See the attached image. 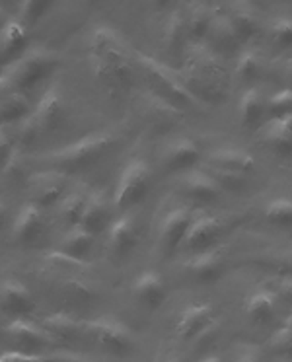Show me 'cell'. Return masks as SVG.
<instances>
[{"mask_svg":"<svg viewBox=\"0 0 292 362\" xmlns=\"http://www.w3.org/2000/svg\"><path fill=\"white\" fill-rule=\"evenodd\" d=\"M90 57L95 76L110 90H125L133 82V63L123 41L110 28H98L92 35Z\"/></svg>","mask_w":292,"mask_h":362,"instance_id":"cell-1","label":"cell"},{"mask_svg":"<svg viewBox=\"0 0 292 362\" xmlns=\"http://www.w3.org/2000/svg\"><path fill=\"white\" fill-rule=\"evenodd\" d=\"M134 59H136L139 71L144 74L146 82L151 84L154 94L158 98L172 103L180 111L197 110L201 105L197 98L191 94L189 88L185 86L182 71H175L170 64L162 63L158 59H152L144 53H136Z\"/></svg>","mask_w":292,"mask_h":362,"instance_id":"cell-2","label":"cell"},{"mask_svg":"<svg viewBox=\"0 0 292 362\" xmlns=\"http://www.w3.org/2000/svg\"><path fill=\"white\" fill-rule=\"evenodd\" d=\"M55 69V57L47 51H25L14 63L6 64L0 72V88L28 92L49 76Z\"/></svg>","mask_w":292,"mask_h":362,"instance_id":"cell-3","label":"cell"},{"mask_svg":"<svg viewBox=\"0 0 292 362\" xmlns=\"http://www.w3.org/2000/svg\"><path fill=\"white\" fill-rule=\"evenodd\" d=\"M151 181V164L142 158H131L119 172L115 191H113V206L121 213L131 211L146 197Z\"/></svg>","mask_w":292,"mask_h":362,"instance_id":"cell-4","label":"cell"},{"mask_svg":"<svg viewBox=\"0 0 292 362\" xmlns=\"http://www.w3.org/2000/svg\"><path fill=\"white\" fill-rule=\"evenodd\" d=\"M115 136L107 131H98V133L86 134L78 141L71 142L69 146L57 150L51 154V160L61 168H86V165L98 162L107 150L113 146Z\"/></svg>","mask_w":292,"mask_h":362,"instance_id":"cell-5","label":"cell"},{"mask_svg":"<svg viewBox=\"0 0 292 362\" xmlns=\"http://www.w3.org/2000/svg\"><path fill=\"white\" fill-rule=\"evenodd\" d=\"M84 335L105 353L113 356H127L134 351V337L125 323L115 317H95L84 322Z\"/></svg>","mask_w":292,"mask_h":362,"instance_id":"cell-6","label":"cell"},{"mask_svg":"<svg viewBox=\"0 0 292 362\" xmlns=\"http://www.w3.org/2000/svg\"><path fill=\"white\" fill-rule=\"evenodd\" d=\"M226 263H228V257H226L224 250L214 245V247L205 250V252L191 253L189 259L185 261V265H183V271L193 283L209 284L216 283L224 275Z\"/></svg>","mask_w":292,"mask_h":362,"instance_id":"cell-7","label":"cell"},{"mask_svg":"<svg viewBox=\"0 0 292 362\" xmlns=\"http://www.w3.org/2000/svg\"><path fill=\"white\" fill-rule=\"evenodd\" d=\"M191 222H193V214L187 206H172L164 213L158 226V244L162 252L174 253L182 247Z\"/></svg>","mask_w":292,"mask_h":362,"instance_id":"cell-8","label":"cell"},{"mask_svg":"<svg viewBox=\"0 0 292 362\" xmlns=\"http://www.w3.org/2000/svg\"><path fill=\"white\" fill-rule=\"evenodd\" d=\"M8 339L14 343V345L24 351V353H40L43 349H49V346L57 345V341L51 335L43 325L35 322H30L25 317H16L4 327Z\"/></svg>","mask_w":292,"mask_h":362,"instance_id":"cell-9","label":"cell"},{"mask_svg":"<svg viewBox=\"0 0 292 362\" xmlns=\"http://www.w3.org/2000/svg\"><path fill=\"white\" fill-rule=\"evenodd\" d=\"M203 156L197 141L189 136H177L170 141L160 154L162 170L166 173H185Z\"/></svg>","mask_w":292,"mask_h":362,"instance_id":"cell-10","label":"cell"},{"mask_svg":"<svg viewBox=\"0 0 292 362\" xmlns=\"http://www.w3.org/2000/svg\"><path fill=\"white\" fill-rule=\"evenodd\" d=\"M222 232H224V222L216 214L203 213L199 216H193V222L187 230V236L183 240L182 247L191 253L211 250L221 240Z\"/></svg>","mask_w":292,"mask_h":362,"instance_id":"cell-11","label":"cell"},{"mask_svg":"<svg viewBox=\"0 0 292 362\" xmlns=\"http://www.w3.org/2000/svg\"><path fill=\"white\" fill-rule=\"evenodd\" d=\"M141 232L133 214H121L107 228V252L113 259H125L139 247Z\"/></svg>","mask_w":292,"mask_h":362,"instance_id":"cell-12","label":"cell"},{"mask_svg":"<svg viewBox=\"0 0 292 362\" xmlns=\"http://www.w3.org/2000/svg\"><path fill=\"white\" fill-rule=\"evenodd\" d=\"M64 117V100L61 94V88L51 86L43 94V98L37 103V107L30 117V134L35 133H47L61 125Z\"/></svg>","mask_w":292,"mask_h":362,"instance_id":"cell-13","label":"cell"},{"mask_svg":"<svg viewBox=\"0 0 292 362\" xmlns=\"http://www.w3.org/2000/svg\"><path fill=\"white\" fill-rule=\"evenodd\" d=\"M177 185L185 197L199 205L214 203L222 195V187L216 183L209 170H189V172L182 173Z\"/></svg>","mask_w":292,"mask_h":362,"instance_id":"cell-14","label":"cell"},{"mask_svg":"<svg viewBox=\"0 0 292 362\" xmlns=\"http://www.w3.org/2000/svg\"><path fill=\"white\" fill-rule=\"evenodd\" d=\"M213 323H216V310L213 304L206 302H193L183 308L177 315L175 329L183 341H193L205 329H209Z\"/></svg>","mask_w":292,"mask_h":362,"instance_id":"cell-15","label":"cell"},{"mask_svg":"<svg viewBox=\"0 0 292 362\" xmlns=\"http://www.w3.org/2000/svg\"><path fill=\"white\" fill-rule=\"evenodd\" d=\"M209 170L247 175L255 170V158L252 152L238 146H216L205 156Z\"/></svg>","mask_w":292,"mask_h":362,"instance_id":"cell-16","label":"cell"},{"mask_svg":"<svg viewBox=\"0 0 292 362\" xmlns=\"http://www.w3.org/2000/svg\"><path fill=\"white\" fill-rule=\"evenodd\" d=\"M134 300L146 310H158L168 300V284L154 269H144L133 281Z\"/></svg>","mask_w":292,"mask_h":362,"instance_id":"cell-17","label":"cell"},{"mask_svg":"<svg viewBox=\"0 0 292 362\" xmlns=\"http://www.w3.org/2000/svg\"><path fill=\"white\" fill-rule=\"evenodd\" d=\"M35 310V300L30 288L20 281H4L0 284V312L6 315L24 317Z\"/></svg>","mask_w":292,"mask_h":362,"instance_id":"cell-18","label":"cell"},{"mask_svg":"<svg viewBox=\"0 0 292 362\" xmlns=\"http://www.w3.org/2000/svg\"><path fill=\"white\" fill-rule=\"evenodd\" d=\"M32 187V203L41 209H47L59 203L66 189V177L59 172L35 173L30 181Z\"/></svg>","mask_w":292,"mask_h":362,"instance_id":"cell-19","label":"cell"},{"mask_svg":"<svg viewBox=\"0 0 292 362\" xmlns=\"http://www.w3.org/2000/svg\"><path fill=\"white\" fill-rule=\"evenodd\" d=\"M265 98L257 86L245 88L238 100V121L247 131H257L263 127V117L267 113Z\"/></svg>","mask_w":292,"mask_h":362,"instance_id":"cell-20","label":"cell"},{"mask_svg":"<svg viewBox=\"0 0 292 362\" xmlns=\"http://www.w3.org/2000/svg\"><path fill=\"white\" fill-rule=\"evenodd\" d=\"M45 230V218H43V211L41 206L35 203H25L20 213H18L16 221H14V238L20 244H33L37 242Z\"/></svg>","mask_w":292,"mask_h":362,"instance_id":"cell-21","label":"cell"},{"mask_svg":"<svg viewBox=\"0 0 292 362\" xmlns=\"http://www.w3.org/2000/svg\"><path fill=\"white\" fill-rule=\"evenodd\" d=\"M189 41L187 32V14L182 8L170 12V16L162 28V45L172 57H180L185 49V43Z\"/></svg>","mask_w":292,"mask_h":362,"instance_id":"cell-22","label":"cell"},{"mask_svg":"<svg viewBox=\"0 0 292 362\" xmlns=\"http://www.w3.org/2000/svg\"><path fill=\"white\" fill-rule=\"evenodd\" d=\"M82 228L90 230L92 234H100L105 228H110L111 224V211L110 201L105 197L103 191H94L86 199L84 213L78 222Z\"/></svg>","mask_w":292,"mask_h":362,"instance_id":"cell-23","label":"cell"},{"mask_svg":"<svg viewBox=\"0 0 292 362\" xmlns=\"http://www.w3.org/2000/svg\"><path fill=\"white\" fill-rule=\"evenodd\" d=\"M28 47V30L22 22L10 20L0 30V59L6 63H14L25 53Z\"/></svg>","mask_w":292,"mask_h":362,"instance_id":"cell-24","label":"cell"},{"mask_svg":"<svg viewBox=\"0 0 292 362\" xmlns=\"http://www.w3.org/2000/svg\"><path fill=\"white\" fill-rule=\"evenodd\" d=\"M41 325L45 327V331L55 339L57 343H72V341H78L84 335V322H80L66 312L49 314Z\"/></svg>","mask_w":292,"mask_h":362,"instance_id":"cell-25","label":"cell"},{"mask_svg":"<svg viewBox=\"0 0 292 362\" xmlns=\"http://www.w3.org/2000/svg\"><path fill=\"white\" fill-rule=\"evenodd\" d=\"M209 45L206 47L214 51L218 57L228 55V53H234L238 49L242 47V41L238 40L236 32H234V28L230 24L228 16H226V12L224 14H216V20H214L213 30L209 33Z\"/></svg>","mask_w":292,"mask_h":362,"instance_id":"cell-26","label":"cell"},{"mask_svg":"<svg viewBox=\"0 0 292 362\" xmlns=\"http://www.w3.org/2000/svg\"><path fill=\"white\" fill-rule=\"evenodd\" d=\"M95 242V234H92L90 230L82 228L80 224L69 228V232L64 234L63 242L59 245L57 252H61L66 257H71L74 261H80V263H86V257L92 252Z\"/></svg>","mask_w":292,"mask_h":362,"instance_id":"cell-27","label":"cell"},{"mask_svg":"<svg viewBox=\"0 0 292 362\" xmlns=\"http://www.w3.org/2000/svg\"><path fill=\"white\" fill-rule=\"evenodd\" d=\"M259 141L276 156H292V133L284 127L283 119H271L261 127Z\"/></svg>","mask_w":292,"mask_h":362,"instance_id":"cell-28","label":"cell"},{"mask_svg":"<svg viewBox=\"0 0 292 362\" xmlns=\"http://www.w3.org/2000/svg\"><path fill=\"white\" fill-rule=\"evenodd\" d=\"M276 310L275 296L267 288H257L245 298L244 312L245 317L255 325H265L273 320Z\"/></svg>","mask_w":292,"mask_h":362,"instance_id":"cell-29","label":"cell"},{"mask_svg":"<svg viewBox=\"0 0 292 362\" xmlns=\"http://www.w3.org/2000/svg\"><path fill=\"white\" fill-rule=\"evenodd\" d=\"M226 16H228L230 24L236 32L238 40L242 41V45H245L247 41L255 40L261 33L259 16L250 6H232L226 12Z\"/></svg>","mask_w":292,"mask_h":362,"instance_id":"cell-30","label":"cell"},{"mask_svg":"<svg viewBox=\"0 0 292 362\" xmlns=\"http://www.w3.org/2000/svg\"><path fill=\"white\" fill-rule=\"evenodd\" d=\"M216 14L211 6L206 4H199L187 14V32H189V41L195 45H201L203 41L209 37V33L213 30Z\"/></svg>","mask_w":292,"mask_h":362,"instance_id":"cell-31","label":"cell"},{"mask_svg":"<svg viewBox=\"0 0 292 362\" xmlns=\"http://www.w3.org/2000/svg\"><path fill=\"white\" fill-rule=\"evenodd\" d=\"M28 111H30L28 95L16 90H6V94L0 98V127L24 119Z\"/></svg>","mask_w":292,"mask_h":362,"instance_id":"cell-32","label":"cell"},{"mask_svg":"<svg viewBox=\"0 0 292 362\" xmlns=\"http://www.w3.org/2000/svg\"><path fill=\"white\" fill-rule=\"evenodd\" d=\"M263 72V57L255 49H244L238 55L234 74L240 82H255Z\"/></svg>","mask_w":292,"mask_h":362,"instance_id":"cell-33","label":"cell"},{"mask_svg":"<svg viewBox=\"0 0 292 362\" xmlns=\"http://www.w3.org/2000/svg\"><path fill=\"white\" fill-rule=\"evenodd\" d=\"M263 218L271 226L279 228H292V199L291 197H275L269 201L263 209Z\"/></svg>","mask_w":292,"mask_h":362,"instance_id":"cell-34","label":"cell"},{"mask_svg":"<svg viewBox=\"0 0 292 362\" xmlns=\"http://www.w3.org/2000/svg\"><path fill=\"white\" fill-rule=\"evenodd\" d=\"M267 346L279 358H292V317L276 325V329L269 335Z\"/></svg>","mask_w":292,"mask_h":362,"instance_id":"cell-35","label":"cell"},{"mask_svg":"<svg viewBox=\"0 0 292 362\" xmlns=\"http://www.w3.org/2000/svg\"><path fill=\"white\" fill-rule=\"evenodd\" d=\"M86 199L82 193H72L69 197L63 199V203L59 205V214L69 226H76L82 218V213H84V206H86Z\"/></svg>","mask_w":292,"mask_h":362,"instance_id":"cell-36","label":"cell"},{"mask_svg":"<svg viewBox=\"0 0 292 362\" xmlns=\"http://www.w3.org/2000/svg\"><path fill=\"white\" fill-rule=\"evenodd\" d=\"M267 113L271 119H283L292 113V88H283L273 95H269L265 102Z\"/></svg>","mask_w":292,"mask_h":362,"instance_id":"cell-37","label":"cell"},{"mask_svg":"<svg viewBox=\"0 0 292 362\" xmlns=\"http://www.w3.org/2000/svg\"><path fill=\"white\" fill-rule=\"evenodd\" d=\"M271 45L279 49L292 47V16L276 18L269 30Z\"/></svg>","mask_w":292,"mask_h":362,"instance_id":"cell-38","label":"cell"},{"mask_svg":"<svg viewBox=\"0 0 292 362\" xmlns=\"http://www.w3.org/2000/svg\"><path fill=\"white\" fill-rule=\"evenodd\" d=\"M276 302H283V304H291L292 306V276L286 275H276L271 276L265 281V286Z\"/></svg>","mask_w":292,"mask_h":362,"instance_id":"cell-39","label":"cell"},{"mask_svg":"<svg viewBox=\"0 0 292 362\" xmlns=\"http://www.w3.org/2000/svg\"><path fill=\"white\" fill-rule=\"evenodd\" d=\"M0 362H64L59 356L41 353H24V351H8L0 354Z\"/></svg>","mask_w":292,"mask_h":362,"instance_id":"cell-40","label":"cell"},{"mask_svg":"<svg viewBox=\"0 0 292 362\" xmlns=\"http://www.w3.org/2000/svg\"><path fill=\"white\" fill-rule=\"evenodd\" d=\"M209 172L221 185L222 191H240L245 185V175H242V173L216 172V170H209Z\"/></svg>","mask_w":292,"mask_h":362,"instance_id":"cell-41","label":"cell"},{"mask_svg":"<svg viewBox=\"0 0 292 362\" xmlns=\"http://www.w3.org/2000/svg\"><path fill=\"white\" fill-rule=\"evenodd\" d=\"M232 362H263V349L253 343H244L238 346Z\"/></svg>","mask_w":292,"mask_h":362,"instance_id":"cell-42","label":"cell"},{"mask_svg":"<svg viewBox=\"0 0 292 362\" xmlns=\"http://www.w3.org/2000/svg\"><path fill=\"white\" fill-rule=\"evenodd\" d=\"M12 152H14V136L6 127H0V165L8 162Z\"/></svg>","mask_w":292,"mask_h":362,"instance_id":"cell-43","label":"cell"},{"mask_svg":"<svg viewBox=\"0 0 292 362\" xmlns=\"http://www.w3.org/2000/svg\"><path fill=\"white\" fill-rule=\"evenodd\" d=\"M24 8L25 12H28V18H30L32 22H35V18L45 12L47 4H45V2H25Z\"/></svg>","mask_w":292,"mask_h":362,"instance_id":"cell-44","label":"cell"},{"mask_svg":"<svg viewBox=\"0 0 292 362\" xmlns=\"http://www.w3.org/2000/svg\"><path fill=\"white\" fill-rule=\"evenodd\" d=\"M158 362H183V358H182V354L177 353L175 349H168V351L162 353Z\"/></svg>","mask_w":292,"mask_h":362,"instance_id":"cell-45","label":"cell"},{"mask_svg":"<svg viewBox=\"0 0 292 362\" xmlns=\"http://www.w3.org/2000/svg\"><path fill=\"white\" fill-rule=\"evenodd\" d=\"M197 362H224V358H222L221 354L209 353V354H203V356H201Z\"/></svg>","mask_w":292,"mask_h":362,"instance_id":"cell-46","label":"cell"},{"mask_svg":"<svg viewBox=\"0 0 292 362\" xmlns=\"http://www.w3.org/2000/svg\"><path fill=\"white\" fill-rule=\"evenodd\" d=\"M283 123H284V127H286V129H288V131L292 133V113L291 115H286V117H283Z\"/></svg>","mask_w":292,"mask_h":362,"instance_id":"cell-47","label":"cell"},{"mask_svg":"<svg viewBox=\"0 0 292 362\" xmlns=\"http://www.w3.org/2000/svg\"><path fill=\"white\" fill-rule=\"evenodd\" d=\"M286 78H288V82H291V86L288 88H292V61L288 63V69H286Z\"/></svg>","mask_w":292,"mask_h":362,"instance_id":"cell-48","label":"cell"},{"mask_svg":"<svg viewBox=\"0 0 292 362\" xmlns=\"http://www.w3.org/2000/svg\"><path fill=\"white\" fill-rule=\"evenodd\" d=\"M2 224H4V209L0 205V228H2Z\"/></svg>","mask_w":292,"mask_h":362,"instance_id":"cell-49","label":"cell"},{"mask_svg":"<svg viewBox=\"0 0 292 362\" xmlns=\"http://www.w3.org/2000/svg\"><path fill=\"white\" fill-rule=\"evenodd\" d=\"M0 72H2V69H0Z\"/></svg>","mask_w":292,"mask_h":362,"instance_id":"cell-50","label":"cell"}]
</instances>
